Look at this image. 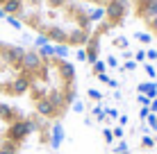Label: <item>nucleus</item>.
Masks as SVG:
<instances>
[{
	"label": "nucleus",
	"instance_id": "f03ea898",
	"mask_svg": "<svg viewBox=\"0 0 157 154\" xmlns=\"http://www.w3.org/2000/svg\"><path fill=\"white\" fill-rule=\"evenodd\" d=\"M36 116L21 102L0 100V154H25L36 141Z\"/></svg>",
	"mask_w": 157,
	"mask_h": 154
},
{
	"label": "nucleus",
	"instance_id": "20e7f679",
	"mask_svg": "<svg viewBox=\"0 0 157 154\" xmlns=\"http://www.w3.org/2000/svg\"><path fill=\"white\" fill-rule=\"evenodd\" d=\"M48 154H55V152H48Z\"/></svg>",
	"mask_w": 157,
	"mask_h": 154
},
{
	"label": "nucleus",
	"instance_id": "7ed1b4c3",
	"mask_svg": "<svg viewBox=\"0 0 157 154\" xmlns=\"http://www.w3.org/2000/svg\"><path fill=\"white\" fill-rule=\"evenodd\" d=\"M32 75V45L9 43L0 39V100H25Z\"/></svg>",
	"mask_w": 157,
	"mask_h": 154
},
{
	"label": "nucleus",
	"instance_id": "f257e3e1",
	"mask_svg": "<svg viewBox=\"0 0 157 154\" xmlns=\"http://www.w3.org/2000/svg\"><path fill=\"white\" fill-rule=\"evenodd\" d=\"M66 52L52 45H32V75L23 102L50 125L62 123L78 98V70L66 59Z\"/></svg>",
	"mask_w": 157,
	"mask_h": 154
}]
</instances>
